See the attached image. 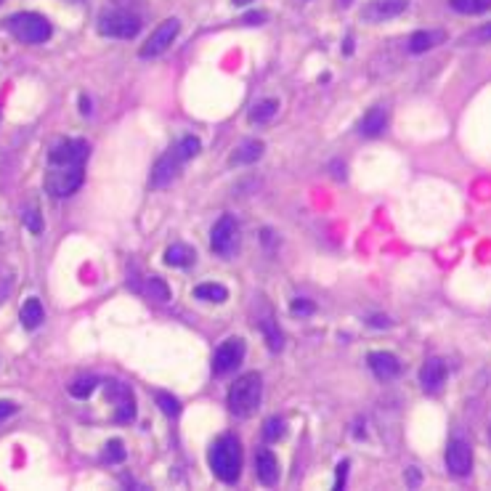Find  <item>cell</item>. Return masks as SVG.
I'll return each instance as SVG.
<instances>
[{
  "label": "cell",
  "mask_w": 491,
  "mask_h": 491,
  "mask_svg": "<svg viewBox=\"0 0 491 491\" xmlns=\"http://www.w3.org/2000/svg\"><path fill=\"white\" fill-rule=\"evenodd\" d=\"M237 244V221L234 215H221V221L212 226L210 247L215 255H231Z\"/></svg>",
  "instance_id": "cell-9"
},
{
  "label": "cell",
  "mask_w": 491,
  "mask_h": 491,
  "mask_svg": "<svg viewBox=\"0 0 491 491\" xmlns=\"http://www.w3.org/2000/svg\"><path fill=\"white\" fill-rule=\"evenodd\" d=\"M261 396H263L261 374L258 372H247L239 380H234L231 388H228V409L237 417H250L261 406Z\"/></svg>",
  "instance_id": "cell-2"
},
{
  "label": "cell",
  "mask_w": 491,
  "mask_h": 491,
  "mask_svg": "<svg viewBox=\"0 0 491 491\" xmlns=\"http://www.w3.org/2000/svg\"><path fill=\"white\" fill-rule=\"evenodd\" d=\"M385 128H388V109L385 106H372L369 112L361 117V122H358V133L367 135V138L383 135Z\"/></svg>",
  "instance_id": "cell-17"
},
{
  "label": "cell",
  "mask_w": 491,
  "mask_h": 491,
  "mask_svg": "<svg viewBox=\"0 0 491 491\" xmlns=\"http://www.w3.org/2000/svg\"><path fill=\"white\" fill-rule=\"evenodd\" d=\"M367 324L369 327H380V330H388V327H393V321L388 316H380V314H374V316L367 318Z\"/></svg>",
  "instance_id": "cell-33"
},
{
  "label": "cell",
  "mask_w": 491,
  "mask_h": 491,
  "mask_svg": "<svg viewBox=\"0 0 491 491\" xmlns=\"http://www.w3.org/2000/svg\"><path fill=\"white\" fill-rule=\"evenodd\" d=\"M446 467H449L451 476L457 478L470 476V470H473V449H470L467 441H462V438L449 441V446H446Z\"/></svg>",
  "instance_id": "cell-10"
},
{
  "label": "cell",
  "mask_w": 491,
  "mask_h": 491,
  "mask_svg": "<svg viewBox=\"0 0 491 491\" xmlns=\"http://www.w3.org/2000/svg\"><path fill=\"white\" fill-rule=\"evenodd\" d=\"M470 40H491V22L489 24H483L481 29H476V32L470 35Z\"/></svg>",
  "instance_id": "cell-36"
},
{
  "label": "cell",
  "mask_w": 491,
  "mask_h": 491,
  "mask_svg": "<svg viewBox=\"0 0 491 491\" xmlns=\"http://www.w3.org/2000/svg\"><path fill=\"white\" fill-rule=\"evenodd\" d=\"M348 467H351V464L348 462H340L337 464V478H335V489L340 491L345 486V476H348Z\"/></svg>",
  "instance_id": "cell-34"
},
{
  "label": "cell",
  "mask_w": 491,
  "mask_h": 491,
  "mask_svg": "<svg viewBox=\"0 0 491 491\" xmlns=\"http://www.w3.org/2000/svg\"><path fill=\"white\" fill-rule=\"evenodd\" d=\"M314 311H316V305L311 303V300H305V298L292 300V314H314Z\"/></svg>",
  "instance_id": "cell-32"
},
{
  "label": "cell",
  "mask_w": 491,
  "mask_h": 491,
  "mask_svg": "<svg viewBox=\"0 0 491 491\" xmlns=\"http://www.w3.org/2000/svg\"><path fill=\"white\" fill-rule=\"evenodd\" d=\"M207 460L215 478H221L223 483H237L239 473H242V444L234 433L221 436L207 451Z\"/></svg>",
  "instance_id": "cell-1"
},
{
  "label": "cell",
  "mask_w": 491,
  "mask_h": 491,
  "mask_svg": "<svg viewBox=\"0 0 491 491\" xmlns=\"http://www.w3.org/2000/svg\"><path fill=\"white\" fill-rule=\"evenodd\" d=\"M186 159L184 154L178 152V146H173V149H168L162 157L154 162V170H152V186H168L178 175V170H181V165H184Z\"/></svg>",
  "instance_id": "cell-12"
},
{
  "label": "cell",
  "mask_w": 491,
  "mask_h": 491,
  "mask_svg": "<svg viewBox=\"0 0 491 491\" xmlns=\"http://www.w3.org/2000/svg\"><path fill=\"white\" fill-rule=\"evenodd\" d=\"M165 263L173 265V268H189L194 263V250L184 242H175L165 250Z\"/></svg>",
  "instance_id": "cell-20"
},
{
  "label": "cell",
  "mask_w": 491,
  "mask_h": 491,
  "mask_svg": "<svg viewBox=\"0 0 491 491\" xmlns=\"http://www.w3.org/2000/svg\"><path fill=\"white\" fill-rule=\"evenodd\" d=\"M446 40V32L444 29H420L409 38V51L411 53H425L430 48H436Z\"/></svg>",
  "instance_id": "cell-18"
},
{
  "label": "cell",
  "mask_w": 491,
  "mask_h": 491,
  "mask_svg": "<svg viewBox=\"0 0 491 491\" xmlns=\"http://www.w3.org/2000/svg\"><path fill=\"white\" fill-rule=\"evenodd\" d=\"M279 112V101L277 98H265V101H258L250 112V122H268Z\"/></svg>",
  "instance_id": "cell-25"
},
{
  "label": "cell",
  "mask_w": 491,
  "mask_h": 491,
  "mask_svg": "<svg viewBox=\"0 0 491 491\" xmlns=\"http://www.w3.org/2000/svg\"><path fill=\"white\" fill-rule=\"evenodd\" d=\"M11 414H16V404L13 401H0V423L8 420Z\"/></svg>",
  "instance_id": "cell-35"
},
{
  "label": "cell",
  "mask_w": 491,
  "mask_h": 491,
  "mask_svg": "<svg viewBox=\"0 0 491 491\" xmlns=\"http://www.w3.org/2000/svg\"><path fill=\"white\" fill-rule=\"evenodd\" d=\"M154 398H157L159 409L165 411L168 417H175V414L181 411V404H178V398L170 396V393H165V390H157V393H154Z\"/></svg>",
  "instance_id": "cell-29"
},
{
  "label": "cell",
  "mask_w": 491,
  "mask_h": 491,
  "mask_svg": "<svg viewBox=\"0 0 491 491\" xmlns=\"http://www.w3.org/2000/svg\"><path fill=\"white\" fill-rule=\"evenodd\" d=\"M367 364H369V369L374 372L377 380H393L401 374V361L388 351H372L367 356Z\"/></svg>",
  "instance_id": "cell-15"
},
{
  "label": "cell",
  "mask_w": 491,
  "mask_h": 491,
  "mask_svg": "<svg viewBox=\"0 0 491 491\" xmlns=\"http://www.w3.org/2000/svg\"><path fill=\"white\" fill-rule=\"evenodd\" d=\"M446 374H449V369L441 358H427L420 369V383H423L425 393H438L446 383Z\"/></svg>",
  "instance_id": "cell-14"
},
{
  "label": "cell",
  "mask_w": 491,
  "mask_h": 491,
  "mask_svg": "<svg viewBox=\"0 0 491 491\" xmlns=\"http://www.w3.org/2000/svg\"><path fill=\"white\" fill-rule=\"evenodd\" d=\"M255 473L263 486H277L279 481V460L271 449H258L255 454Z\"/></svg>",
  "instance_id": "cell-16"
},
{
  "label": "cell",
  "mask_w": 491,
  "mask_h": 491,
  "mask_svg": "<svg viewBox=\"0 0 491 491\" xmlns=\"http://www.w3.org/2000/svg\"><path fill=\"white\" fill-rule=\"evenodd\" d=\"M247 3H252V0H234V6H247Z\"/></svg>",
  "instance_id": "cell-40"
},
{
  "label": "cell",
  "mask_w": 491,
  "mask_h": 491,
  "mask_svg": "<svg viewBox=\"0 0 491 491\" xmlns=\"http://www.w3.org/2000/svg\"><path fill=\"white\" fill-rule=\"evenodd\" d=\"M178 32H181V22H178L175 16L165 19V22L149 35V40H146L144 45H141V59H154L159 53H165L170 48L173 40L178 38Z\"/></svg>",
  "instance_id": "cell-7"
},
{
  "label": "cell",
  "mask_w": 491,
  "mask_h": 491,
  "mask_svg": "<svg viewBox=\"0 0 491 491\" xmlns=\"http://www.w3.org/2000/svg\"><path fill=\"white\" fill-rule=\"evenodd\" d=\"M0 6H3V0H0Z\"/></svg>",
  "instance_id": "cell-41"
},
{
  "label": "cell",
  "mask_w": 491,
  "mask_h": 491,
  "mask_svg": "<svg viewBox=\"0 0 491 491\" xmlns=\"http://www.w3.org/2000/svg\"><path fill=\"white\" fill-rule=\"evenodd\" d=\"M85 181V165H48L45 191L56 199L72 197Z\"/></svg>",
  "instance_id": "cell-4"
},
{
  "label": "cell",
  "mask_w": 491,
  "mask_h": 491,
  "mask_svg": "<svg viewBox=\"0 0 491 491\" xmlns=\"http://www.w3.org/2000/svg\"><path fill=\"white\" fill-rule=\"evenodd\" d=\"M104 462H125V446H122V441H109L106 444Z\"/></svg>",
  "instance_id": "cell-31"
},
{
  "label": "cell",
  "mask_w": 491,
  "mask_h": 491,
  "mask_svg": "<svg viewBox=\"0 0 491 491\" xmlns=\"http://www.w3.org/2000/svg\"><path fill=\"white\" fill-rule=\"evenodd\" d=\"M6 27H8V32H11L13 38L19 40V43H27V45H40V43L51 40L53 35L51 22L35 11L13 13V16H8Z\"/></svg>",
  "instance_id": "cell-3"
},
{
  "label": "cell",
  "mask_w": 491,
  "mask_h": 491,
  "mask_svg": "<svg viewBox=\"0 0 491 491\" xmlns=\"http://www.w3.org/2000/svg\"><path fill=\"white\" fill-rule=\"evenodd\" d=\"M247 353V345L242 337H228L226 343H221V348L215 351V356H212V374H228V372H234L242 364V358Z\"/></svg>",
  "instance_id": "cell-8"
},
{
  "label": "cell",
  "mask_w": 491,
  "mask_h": 491,
  "mask_svg": "<svg viewBox=\"0 0 491 491\" xmlns=\"http://www.w3.org/2000/svg\"><path fill=\"white\" fill-rule=\"evenodd\" d=\"M98 388V380L96 377H80L75 383H69V393L75 398H88Z\"/></svg>",
  "instance_id": "cell-27"
},
{
  "label": "cell",
  "mask_w": 491,
  "mask_h": 491,
  "mask_svg": "<svg viewBox=\"0 0 491 491\" xmlns=\"http://www.w3.org/2000/svg\"><path fill=\"white\" fill-rule=\"evenodd\" d=\"M80 112H82V115H91V98H88V96H80Z\"/></svg>",
  "instance_id": "cell-39"
},
{
  "label": "cell",
  "mask_w": 491,
  "mask_h": 491,
  "mask_svg": "<svg viewBox=\"0 0 491 491\" xmlns=\"http://www.w3.org/2000/svg\"><path fill=\"white\" fill-rule=\"evenodd\" d=\"M22 221H24V226L29 228V234H40V231H43V215H40V210L35 205L22 212Z\"/></svg>",
  "instance_id": "cell-30"
},
{
  "label": "cell",
  "mask_w": 491,
  "mask_h": 491,
  "mask_svg": "<svg viewBox=\"0 0 491 491\" xmlns=\"http://www.w3.org/2000/svg\"><path fill=\"white\" fill-rule=\"evenodd\" d=\"M284 420L281 417H271L268 423L263 425V441L265 444H274V441H279V438L284 436Z\"/></svg>",
  "instance_id": "cell-28"
},
{
  "label": "cell",
  "mask_w": 491,
  "mask_h": 491,
  "mask_svg": "<svg viewBox=\"0 0 491 491\" xmlns=\"http://www.w3.org/2000/svg\"><path fill=\"white\" fill-rule=\"evenodd\" d=\"M261 330H263V337L265 343H268V348L274 351V353H279L281 348H284V335H281V330L277 327V321L268 316L261 321Z\"/></svg>",
  "instance_id": "cell-23"
},
{
  "label": "cell",
  "mask_w": 491,
  "mask_h": 491,
  "mask_svg": "<svg viewBox=\"0 0 491 491\" xmlns=\"http://www.w3.org/2000/svg\"><path fill=\"white\" fill-rule=\"evenodd\" d=\"M98 32H101L104 38L133 40L141 32V16H138V13H131L128 8L104 11L98 16Z\"/></svg>",
  "instance_id": "cell-5"
},
{
  "label": "cell",
  "mask_w": 491,
  "mask_h": 491,
  "mask_svg": "<svg viewBox=\"0 0 491 491\" xmlns=\"http://www.w3.org/2000/svg\"><path fill=\"white\" fill-rule=\"evenodd\" d=\"M106 390H109V393L115 396V401H117L115 423H131L133 417H135V401H133L131 388L117 383V380H112V383H106Z\"/></svg>",
  "instance_id": "cell-13"
},
{
  "label": "cell",
  "mask_w": 491,
  "mask_h": 491,
  "mask_svg": "<svg viewBox=\"0 0 491 491\" xmlns=\"http://www.w3.org/2000/svg\"><path fill=\"white\" fill-rule=\"evenodd\" d=\"M406 483H409V486H420V483H423V476L411 467V470H406Z\"/></svg>",
  "instance_id": "cell-38"
},
{
  "label": "cell",
  "mask_w": 491,
  "mask_h": 491,
  "mask_svg": "<svg viewBox=\"0 0 491 491\" xmlns=\"http://www.w3.org/2000/svg\"><path fill=\"white\" fill-rule=\"evenodd\" d=\"M242 22H247V24H263L265 22V13H261V11H255V13H247Z\"/></svg>",
  "instance_id": "cell-37"
},
{
  "label": "cell",
  "mask_w": 491,
  "mask_h": 491,
  "mask_svg": "<svg viewBox=\"0 0 491 491\" xmlns=\"http://www.w3.org/2000/svg\"><path fill=\"white\" fill-rule=\"evenodd\" d=\"M265 146L263 141H242V144L234 149V154H231V165H252V162H258V159L263 157Z\"/></svg>",
  "instance_id": "cell-19"
},
{
  "label": "cell",
  "mask_w": 491,
  "mask_h": 491,
  "mask_svg": "<svg viewBox=\"0 0 491 491\" xmlns=\"http://www.w3.org/2000/svg\"><path fill=\"white\" fill-rule=\"evenodd\" d=\"M144 292H146V298L159 300V303H168V300H170V290H168V284H165L162 279H157V277H152L149 281H146Z\"/></svg>",
  "instance_id": "cell-26"
},
{
  "label": "cell",
  "mask_w": 491,
  "mask_h": 491,
  "mask_svg": "<svg viewBox=\"0 0 491 491\" xmlns=\"http://www.w3.org/2000/svg\"><path fill=\"white\" fill-rule=\"evenodd\" d=\"M194 298H199V300H207V303H223L226 298H228V290H226L223 284L205 281V284L194 287Z\"/></svg>",
  "instance_id": "cell-22"
},
{
  "label": "cell",
  "mask_w": 491,
  "mask_h": 491,
  "mask_svg": "<svg viewBox=\"0 0 491 491\" xmlns=\"http://www.w3.org/2000/svg\"><path fill=\"white\" fill-rule=\"evenodd\" d=\"M19 318H22L24 330H38L40 324H43V318H45L43 303H40L38 298H29V300L22 305V311H19Z\"/></svg>",
  "instance_id": "cell-21"
},
{
  "label": "cell",
  "mask_w": 491,
  "mask_h": 491,
  "mask_svg": "<svg viewBox=\"0 0 491 491\" xmlns=\"http://www.w3.org/2000/svg\"><path fill=\"white\" fill-rule=\"evenodd\" d=\"M406 11V0H369L361 8V19L372 24H383L388 19H396Z\"/></svg>",
  "instance_id": "cell-11"
},
{
  "label": "cell",
  "mask_w": 491,
  "mask_h": 491,
  "mask_svg": "<svg viewBox=\"0 0 491 491\" xmlns=\"http://www.w3.org/2000/svg\"><path fill=\"white\" fill-rule=\"evenodd\" d=\"M449 6L457 13H467V16L491 11V0H449Z\"/></svg>",
  "instance_id": "cell-24"
},
{
  "label": "cell",
  "mask_w": 491,
  "mask_h": 491,
  "mask_svg": "<svg viewBox=\"0 0 491 491\" xmlns=\"http://www.w3.org/2000/svg\"><path fill=\"white\" fill-rule=\"evenodd\" d=\"M91 157V146L82 138H61L48 152V165H85Z\"/></svg>",
  "instance_id": "cell-6"
}]
</instances>
